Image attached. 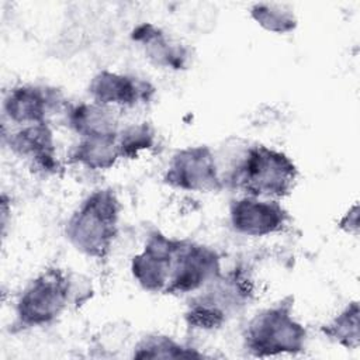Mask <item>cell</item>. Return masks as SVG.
Here are the masks:
<instances>
[{"label": "cell", "mask_w": 360, "mask_h": 360, "mask_svg": "<svg viewBox=\"0 0 360 360\" xmlns=\"http://www.w3.org/2000/svg\"><path fill=\"white\" fill-rule=\"evenodd\" d=\"M298 179L294 160L281 150L256 143L242 149L222 173L224 187L242 195L281 200L291 194Z\"/></svg>", "instance_id": "obj_1"}, {"label": "cell", "mask_w": 360, "mask_h": 360, "mask_svg": "<svg viewBox=\"0 0 360 360\" xmlns=\"http://www.w3.org/2000/svg\"><path fill=\"white\" fill-rule=\"evenodd\" d=\"M121 204L111 188L91 191L73 211L65 225L68 242L83 256L101 260L118 235Z\"/></svg>", "instance_id": "obj_2"}, {"label": "cell", "mask_w": 360, "mask_h": 360, "mask_svg": "<svg viewBox=\"0 0 360 360\" xmlns=\"http://www.w3.org/2000/svg\"><path fill=\"white\" fill-rule=\"evenodd\" d=\"M307 340V329L294 315L291 295L256 312L243 330V347L255 357L297 354Z\"/></svg>", "instance_id": "obj_3"}, {"label": "cell", "mask_w": 360, "mask_h": 360, "mask_svg": "<svg viewBox=\"0 0 360 360\" xmlns=\"http://www.w3.org/2000/svg\"><path fill=\"white\" fill-rule=\"evenodd\" d=\"M72 298L70 276L62 269H46L35 276L15 302V323L39 328L55 322L69 307Z\"/></svg>", "instance_id": "obj_4"}, {"label": "cell", "mask_w": 360, "mask_h": 360, "mask_svg": "<svg viewBox=\"0 0 360 360\" xmlns=\"http://www.w3.org/2000/svg\"><path fill=\"white\" fill-rule=\"evenodd\" d=\"M163 181L176 190L217 193L224 188L215 152L207 145L179 149L170 159Z\"/></svg>", "instance_id": "obj_5"}, {"label": "cell", "mask_w": 360, "mask_h": 360, "mask_svg": "<svg viewBox=\"0 0 360 360\" xmlns=\"http://www.w3.org/2000/svg\"><path fill=\"white\" fill-rule=\"evenodd\" d=\"M221 257L211 246L180 239L165 294L198 292L221 276Z\"/></svg>", "instance_id": "obj_6"}, {"label": "cell", "mask_w": 360, "mask_h": 360, "mask_svg": "<svg viewBox=\"0 0 360 360\" xmlns=\"http://www.w3.org/2000/svg\"><path fill=\"white\" fill-rule=\"evenodd\" d=\"M290 222L280 200L240 195L229 204L231 228L243 236L264 238L283 232Z\"/></svg>", "instance_id": "obj_7"}, {"label": "cell", "mask_w": 360, "mask_h": 360, "mask_svg": "<svg viewBox=\"0 0 360 360\" xmlns=\"http://www.w3.org/2000/svg\"><path fill=\"white\" fill-rule=\"evenodd\" d=\"M180 239L153 231L139 253L131 260V273L138 285L153 294H165Z\"/></svg>", "instance_id": "obj_8"}, {"label": "cell", "mask_w": 360, "mask_h": 360, "mask_svg": "<svg viewBox=\"0 0 360 360\" xmlns=\"http://www.w3.org/2000/svg\"><path fill=\"white\" fill-rule=\"evenodd\" d=\"M60 91L42 84H18L3 98V115L15 125L48 122L56 111L66 110Z\"/></svg>", "instance_id": "obj_9"}, {"label": "cell", "mask_w": 360, "mask_h": 360, "mask_svg": "<svg viewBox=\"0 0 360 360\" xmlns=\"http://www.w3.org/2000/svg\"><path fill=\"white\" fill-rule=\"evenodd\" d=\"M87 91L91 101L97 104L111 108H132L149 103L156 89L146 79L104 69L91 77Z\"/></svg>", "instance_id": "obj_10"}, {"label": "cell", "mask_w": 360, "mask_h": 360, "mask_svg": "<svg viewBox=\"0 0 360 360\" xmlns=\"http://www.w3.org/2000/svg\"><path fill=\"white\" fill-rule=\"evenodd\" d=\"M3 141L14 155L25 159L32 170L45 176L58 172L59 162L49 122L21 125L8 135L3 134Z\"/></svg>", "instance_id": "obj_11"}, {"label": "cell", "mask_w": 360, "mask_h": 360, "mask_svg": "<svg viewBox=\"0 0 360 360\" xmlns=\"http://www.w3.org/2000/svg\"><path fill=\"white\" fill-rule=\"evenodd\" d=\"M131 39L138 44L145 58L156 68L186 70L191 65L193 51L190 46L152 22L138 24L131 31Z\"/></svg>", "instance_id": "obj_12"}, {"label": "cell", "mask_w": 360, "mask_h": 360, "mask_svg": "<svg viewBox=\"0 0 360 360\" xmlns=\"http://www.w3.org/2000/svg\"><path fill=\"white\" fill-rule=\"evenodd\" d=\"M63 117L66 125L79 138L117 136L121 129L115 110L94 101L68 105Z\"/></svg>", "instance_id": "obj_13"}, {"label": "cell", "mask_w": 360, "mask_h": 360, "mask_svg": "<svg viewBox=\"0 0 360 360\" xmlns=\"http://www.w3.org/2000/svg\"><path fill=\"white\" fill-rule=\"evenodd\" d=\"M117 136L79 138L69 150L68 159L89 170H108L121 159Z\"/></svg>", "instance_id": "obj_14"}, {"label": "cell", "mask_w": 360, "mask_h": 360, "mask_svg": "<svg viewBox=\"0 0 360 360\" xmlns=\"http://www.w3.org/2000/svg\"><path fill=\"white\" fill-rule=\"evenodd\" d=\"M360 308L357 301L349 302L338 315L322 325L321 332L330 342L345 347L357 349L360 339Z\"/></svg>", "instance_id": "obj_15"}, {"label": "cell", "mask_w": 360, "mask_h": 360, "mask_svg": "<svg viewBox=\"0 0 360 360\" xmlns=\"http://www.w3.org/2000/svg\"><path fill=\"white\" fill-rule=\"evenodd\" d=\"M250 18L264 31L285 35L295 31L298 18L285 4L278 3H255L249 10Z\"/></svg>", "instance_id": "obj_16"}, {"label": "cell", "mask_w": 360, "mask_h": 360, "mask_svg": "<svg viewBox=\"0 0 360 360\" xmlns=\"http://www.w3.org/2000/svg\"><path fill=\"white\" fill-rule=\"evenodd\" d=\"M229 312L215 302L204 291L190 300L184 312V319L190 328L201 330L219 329L228 319Z\"/></svg>", "instance_id": "obj_17"}, {"label": "cell", "mask_w": 360, "mask_h": 360, "mask_svg": "<svg viewBox=\"0 0 360 360\" xmlns=\"http://www.w3.org/2000/svg\"><path fill=\"white\" fill-rule=\"evenodd\" d=\"M135 359H176L201 357L194 349L184 346L166 335H148L134 347Z\"/></svg>", "instance_id": "obj_18"}, {"label": "cell", "mask_w": 360, "mask_h": 360, "mask_svg": "<svg viewBox=\"0 0 360 360\" xmlns=\"http://www.w3.org/2000/svg\"><path fill=\"white\" fill-rule=\"evenodd\" d=\"M156 131L150 122H134L120 129L117 143L121 159H136L145 150L153 148Z\"/></svg>", "instance_id": "obj_19"}, {"label": "cell", "mask_w": 360, "mask_h": 360, "mask_svg": "<svg viewBox=\"0 0 360 360\" xmlns=\"http://www.w3.org/2000/svg\"><path fill=\"white\" fill-rule=\"evenodd\" d=\"M339 228L349 235L357 236V233H359V205H357V202H354L352 205V208H349V211L340 218Z\"/></svg>", "instance_id": "obj_20"}]
</instances>
